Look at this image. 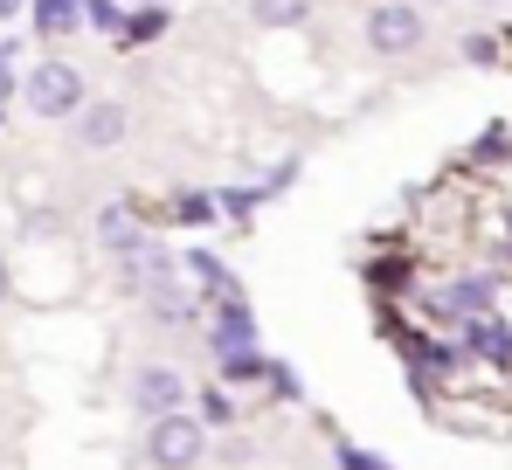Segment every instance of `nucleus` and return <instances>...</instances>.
Segmentation results:
<instances>
[{
	"instance_id": "aec40b11",
	"label": "nucleus",
	"mask_w": 512,
	"mask_h": 470,
	"mask_svg": "<svg viewBox=\"0 0 512 470\" xmlns=\"http://www.w3.org/2000/svg\"><path fill=\"white\" fill-rule=\"evenodd\" d=\"M0 305H7V256H0Z\"/></svg>"
},
{
	"instance_id": "1a4fd4ad",
	"label": "nucleus",
	"mask_w": 512,
	"mask_h": 470,
	"mask_svg": "<svg viewBox=\"0 0 512 470\" xmlns=\"http://www.w3.org/2000/svg\"><path fill=\"white\" fill-rule=\"evenodd\" d=\"M250 339H256L250 312H243V305L229 298V305H222V318H215V353H229V346H250Z\"/></svg>"
},
{
	"instance_id": "4468645a",
	"label": "nucleus",
	"mask_w": 512,
	"mask_h": 470,
	"mask_svg": "<svg viewBox=\"0 0 512 470\" xmlns=\"http://www.w3.org/2000/svg\"><path fill=\"white\" fill-rule=\"evenodd\" d=\"M471 346H478V353H485V360H506V353H512L506 325H478V332H471Z\"/></svg>"
},
{
	"instance_id": "f3484780",
	"label": "nucleus",
	"mask_w": 512,
	"mask_h": 470,
	"mask_svg": "<svg viewBox=\"0 0 512 470\" xmlns=\"http://www.w3.org/2000/svg\"><path fill=\"white\" fill-rule=\"evenodd\" d=\"M340 470H395V464H381V457H367V450H346V443H340Z\"/></svg>"
},
{
	"instance_id": "2eb2a0df",
	"label": "nucleus",
	"mask_w": 512,
	"mask_h": 470,
	"mask_svg": "<svg viewBox=\"0 0 512 470\" xmlns=\"http://www.w3.org/2000/svg\"><path fill=\"white\" fill-rule=\"evenodd\" d=\"M215 215V194H180V222H208Z\"/></svg>"
},
{
	"instance_id": "7ed1b4c3",
	"label": "nucleus",
	"mask_w": 512,
	"mask_h": 470,
	"mask_svg": "<svg viewBox=\"0 0 512 470\" xmlns=\"http://www.w3.org/2000/svg\"><path fill=\"white\" fill-rule=\"evenodd\" d=\"M146 457L160 470H187L201 457V422H187L180 408L173 415H153V436H146Z\"/></svg>"
},
{
	"instance_id": "f03ea898",
	"label": "nucleus",
	"mask_w": 512,
	"mask_h": 470,
	"mask_svg": "<svg viewBox=\"0 0 512 470\" xmlns=\"http://www.w3.org/2000/svg\"><path fill=\"white\" fill-rule=\"evenodd\" d=\"M367 49H374V56H409V49H423V14H416L409 0H381V7L367 14Z\"/></svg>"
},
{
	"instance_id": "6e6552de",
	"label": "nucleus",
	"mask_w": 512,
	"mask_h": 470,
	"mask_svg": "<svg viewBox=\"0 0 512 470\" xmlns=\"http://www.w3.org/2000/svg\"><path fill=\"white\" fill-rule=\"evenodd\" d=\"M305 14H312V0H250L256 28H298Z\"/></svg>"
},
{
	"instance_id": "dca6fc26",
	"label": "nucleus",
	"mask_w": 512,
	"mask_h": 470,
	"mask_svg": "<svg viewBox=\"0 0 512 470\" xmlns=\"http://www.w3.org/2000/svg\"><path fill=\"white\" fill-rule=\"evenodd\" d=\"M201 415H208V422H236V415H229V394H222V388L201 394Z\"/></svg>"
},
{
	"instance_id": "39448f33",
	"label": "nucleus",
	"mask_w": 512,
	"mask_h": 470,
	"mask_svg": "<svg viewBox=\"0 0 512 470\" xmlns=\"http://www.w3.org/2000/svg\"><path fill=\"white\" fill-rule=\"evenodd\" d=\"M125 104H84L77 111V146H90V153H111L118 139H125Z\"/></svg>"
},
{
	"instance_id": "6ab92c4d",
	"label": "nucleus",
	"mask_w": 512,
	"mask_h": 470,
	"mask_svg": "<svg viewBox=\"0 0 512 470\" xmlns=\"http://www.w3.org/2000/svg\"><path fill=\"white\" fill-rule=\"evenodd\" d=\"M14 14H21V0H0V21H14Z\"/></svg>"
},
{
	"instance_id": "9b49d317",
	"label": "nucleus",
	"mask_w": 512,
	"mask_h": 470,
	"mask_svg": "<svg viewBox=\"0 0 512 470\" xmlns=\"http://www.w3.org/2000/svg\"><path fill=\"white\" fill-rule=\"evenodd\" d=\"M187 277H194V284H208V291H229V298H236V284H229V270H222V263L208 256V249H187Z\"/></svg>"
},
{
	"instance_id": "f257e3e1",
	"label": "nucleus",
	"mask_w": 512,
	"mask_h": 470,
	"mask_svg": "<svg viewBox=\"0 0 512 470\" xmlns=\"http://www.w3.org/2000/svg\"><path fill=\"white\" fill-rule=\"evenodd\" d=\"M28 111H35V118H77V111H84V70L63 63V56L35 63V77H28Z\"/></svg>"
},
{
	"instance_id": "423d86ee",
	"label": "nucleus",
	"mask_w": 512,
	"mask_h": 470,
	"mask_svg": "<svg viewBox=\"0 0 512 470\" xmlns=\"http://www.w3.org/2000/svg\"><path fill=\"white\" fill-rule=\"evenodd\" d=\"M97 242H104L111 256H132V249L146 242V229H139L132 208H104V215H97Z\"/></svg>"
},
{
	"instance_id": "a211bd4d",
	"label": "nucleus",
	"mask_w": 512,
	"mask_h": 470,
	"mask_svg": "<svg viewBox=\"0 0 512 470\" xmlns=\"http://www.w3.org/2000/svg\"><path fill=\"white\" fill-rule=\"evenodd\" d=\"M7 90H14V49H0V104H7Z\"/></svg>"
},
{
	"instance_id": "f8f14e48",
	"label": "nucleus",
	"mask_w": 512,
	"mask_h": 470,
	"mask_svg": "<svg viewBox=\"0 0 512 470\" xmlns=\"http://www.w3.org/2000/svg\"><path fill=\"white\" fill-rule=\"evenodd\" d=\"M256 374H263L256 346H229V353H222V381H256Z\"/></svg>"
},
{
	"instance_id": "0eeeda50",
	"label": "nucleus",
	"mask_w": 512,
	"mask_h": 470,
	"mask_svg": "<svg viewBox=\"0 0 512 470\" xmlns=\"http://www.w3.org/2000/svg\"><path fill=\"white\" fill-rule=\"evenodd\" d=\"M146 305H153V318H167V325H180V318H194V298H187V291L173 284V270L146 284Z\"/></svg>"
},
{
	"instance_id": "ddd939ff",
	"label": "nucleus",
	"mask_w": 512,
	"mask_h": 470,
	"mask_svg": "<svg viewBox=\"0 0 512 470\" xmlns=\"http://www.w3.org/2000/svg\"><path fill=\"white\" fill-rule=\"evenodd\" d=\"M160 28H167V14H160V7H146V14H132V21H125V35H118V42H153Z\"/></svg>"
},
{
	"instance_id": "20e7f679",
	"label": "nucleus",
	"mask_w": 512,
	"mask_h": 470,
	"mask_svg": "<svg viewBox=\"0 0 512 470\" xmlns=\"http://www.w3.org/2000/svg\"><path fill=\"white\" fill-rule=\"evenodd\" d=\"M132 401H139V415H173V408L187 401V381H180L173 367H139V381H132Z\"/></svg>"
},
{
	"instance_id": "9d476101",
	"label": "nucleus",
	"mask_w": 512,
	"mask_h": 470,
	"mask_svg": "<svg viewBox=\"0 0 512 470\" xmlns=\"http://www.w3.org/2000/svg\"><path fill=\"white\" fill-rule=\"evenodd\" d=\"M77 21H84L77 0H35V28H42V35H70Z\"/></svg>"
}]
</instances>
